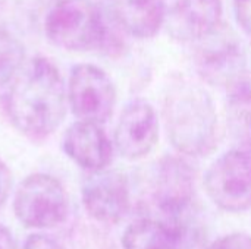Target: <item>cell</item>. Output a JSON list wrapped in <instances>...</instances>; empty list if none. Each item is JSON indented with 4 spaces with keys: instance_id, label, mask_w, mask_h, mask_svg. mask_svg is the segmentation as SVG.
I'll list each match as a JSON object with an SVG mask.
<instances>
[{
    "instance_id": "cell-1",
    "label": "cell",
    "mask_w": 251,
    "mask_h": 249,
    "mask_svg": "<svg viewBox=\"0 0 251 249\" xmlns=\"http://www.w3.org/2000/svg\"><path fill=\"white\" fill-rule=\"evenodd\" d=\"M68 92L59 69L46 57L29 60L4 98L9 120L31 141L47 139L66 116Z\"/></svg>"
},
{
    "instance_id": "cell-2",
    "label": "cell",
    "mask_w": 251,
    "mask_h": 249,
    "mask_svg": "<svg viewBox=\"0 0 251 249\" xmlns=\"http://www.w3.org/2000/svg\"><path fill=\"white\" fill-rule=\"evenodd\" d=\"M163 117L172 147L191 157L210 154L218 144V114L212 97L199 85H174L163 104Z\"/></svg>"
},
{
    "instance_id": "cell-3",
    "label": "cell",
    "mask_w": 251,
    "mask_h": 249,
    "mask_svg": "<svg viewBox=\"0 0 251 249\" xmlns=\"http://www.w3.org/2000/svg\"><path fill=\"white\" fill-rule=\"evenodd\" d=\"M47 38L69 51H91L104 47L107 25L93 0H57L44 21Z\"/></svg>"
},
{
    "instance_id": "cell-4",
    "label": "cell",
    "mask_w": 251,
    "mask_h": 249,
    "mask_svg": "<svg viewBox=\"0 0 251 249\" xmlns=\"http://www.w3.org/2000/svg\"><path fill=\"white\" fill-rule=\"evenodd\" d=\"M13 211L16 219L28 229H53L68 219L66 191L50 175H29L16 189Z\"/></svg>"
},
{
    "instance_id": "cell-5",
    "label": "cell",
    "mask_w": 251,
    "mask_h": 249,
    "mask_svg": "<svg viewBox=\"0 0 251 249\" xmlns=\"http://www.w3.org/2000/svg\"><path fill=\"white\" fill-rule=\"evenodd\" d=\"M204 188L215 205L228 213L251 207V150L235 148L216 158L204 176Z\"/></svg>"
},
{
    "instance_id": "cell-6",
    "label": "cell",
    "mask_w": 251,
    "mask_h": 249,
    "mask_svg": "<svg viewBox=\"0 0 251 249\" xmlns=\"http://www.w3.org/2000/svg\"><path fill=\"white\" fill-rule=\"evenodd\" d=\"M68 104L78 120L106 123L115 110L116 90L109 75L96 65L72 68L68 82Z\"/></svg>"
},
{
    "instance_id": "cell-7",
    "label": "cell",
    "mask_w": 251,
    "mask_h": 249,
    "mask_svg": "<svg viewBox=\"0 0 251 249\" xmlns=\"http://www.w3.org/2000/svg\"><path fill=\"white\" fill-rule=\"evenodd\" d=\"M197 43L194 62L203 79L212 85L229 88L244 79L246 51L229 28L221 25Z\"/></svg>"
},
{
    "instance_id": "cell-8",
    "label": "cell",
    "mask_w": 251,
    "mask_h": 249,
    "mask_svg": "<svg viewBox=\"0 0 251 249\" xmlns=\"http://www.w3.org/2000/svg\"><path fill=\"white\" fill-rule=\"evenodd\" d=\"M82 203L96 222L115 225L121 222L131 205V191L126 176L119 170L91 172L82 182Z\"/></svg>"
},
{
    "instance_id": "cell-9",
    "label": "cell",
    "mask_w": 251,
    "mask_h": 249,
    "mask_svg": "<svg viewBox=\"0 0 251 249\" xmlns=\"http://www.w3.org/2000/svg\"><path fill=\"white\" fill-rule=\"evenodd\" d=\"M163 26L179 41H200L221 26L222 0H162Z\"/></svg>"
},
{
    "instance_id": "cell-10",
    "label": "cell",
    "mask_w": 251,
    "mask_h": 249,
    "mask_svg": "<svg viewBox=\"0 0 251 249\" xmlns=\"http://www.w3.org/2000/svg\"><path fill=\"white\" fill-rule=\"evenodd\" d=\"M159 139L156 112L146 100H134L122 110L116 129L115 145L126 160H140L150 154Z\"/></svg>"
},
{
    "instance_id": "cell-11",
    "label": "cell",
    "mask_w": 251,
    "mask_h": 249,
    "mask_svg": "<svg viewBox=\"0 0 251 249\" xmlns=\"http://www.w3.org/2000/svg\"><path fill=\"white\" fill-rule=\"evenodd\" d=\"M194 197V176L185 161L176 157L163 158L156 169L153 200L159 211L169 219H178Z\"/></svg>"
},
{
    "instance_id": "cell-12",
    "label": "cell",
    "mask_w": 251,
    "mask_h": 249,
    "mask_svg": "<svg viewBox=\"0 0 251 249\" xmlns=\"http://www.w3.org/2000/svg\"><path fill=\"white\" fill-rule=\"evenodd\" d=\"M66 156L79 167L91 172L107 169L113 157V145L100 125L78 120L63 135Z\"/></svg>"
},
{
    "instance_id": "cell-13",
    "label": "cell",
    "mask_w": 251,
    "mask_h": 249,
    "mask_svg": "<svg viewBox=\"0 0 251 249\" xmlns=\"http://www.w3.org/2000/svg\"><path fill=\"white\" fill-rule=\"evenodd\" d=\"M119 25L137 38H151L163 26L162 0H110Z\"/></svg>"
},
{
    "instance_id": "cell-14",
    "label": "cell",
    "mask_w": 251,
    "mask_h": 249,
    "mask_svg": "<svg viewBox=\"0 0 251 249\" xmlns=\"http://www.w3.org/2000/svg\"><path fill=\"white\" fill-rule=\"evenodd\" d=\"M182 232L174 223L141 219L126 227L124 249H182Z\"/></svg>"
},
{
    "instance_id": "cell-15",
    "label": "cell",
    "mask_w": 251,
    "mask_h": 249,
    "mask_svg": "<svg viewBox=\"0 0 251 249\" xmlns=\"http://www.w3.org/2000/svg\"><path fill=\"white\" fill-rule=\"evenodd\" d=\"M228 114L232 134L241 142V148L251 150V84L246 79L231 88Z\"/></svg>"
},
{
    "instance_id": "cell-16",
    "label": "cell",
    "mask_w": 251,
    "mask_h": 249,
    "mask_svg": "<svg viewBox=\"0 0 251 249\" xmlns=\"http://www.w3.org/2000/svg\"><path fill=\"white\" fill-rule=\"evenodd\" d=\"M25 47L10 32L0 31V87L12 82L24 68Z\"/></svg>"
},
{
    "instance_id": "cell-17",
    "label": "cell",
    "mask_w": 251,
    "mask_h": 249,
    "mask_svg": "<svg viewBox=\"0 0 251 249\" xmlns=\"http://www.w3.org/2000/svg\"><path fill=\"white\" fill-rule=\"evenodd\" d=\"M204 249H251V236L246 233H229L225 235Z\"/></svg>"
},
{
    "instance_id": "cell-18",
    "label": "cell",
    "mask_w": 251,
    "mask_h": 249,
    "mask_svg": "<svg viewBox=\"0 0 251 249\" xmlns=\"http://www.w3.org/2000/svg\"><path fill=\"white\" fill-rule=\"evenodd\" d=\"M22 249H66L63 245H60L57 241H54V239H51V238H49V236H46V235H40V233H37V235H31L26 241H25V244H24V247Z\"/></svg>"
},
{
    "instance_id": "cell-19",
    "label": "cell",
    "mask_w": 251,
    "mask_h": 249,
    "mask_svg": "<svg viewBox=\"0 0 251 249\" xmlns=\"http://www.w3.org/2000/svg\"><path fill=\"white\" fill-rule=\"evenodd\" d=\"M234 10L243 29L251 35V0H234Z\"/></svg>"
},
{
    "instance_id": "cell-20",
    "label": "cell",
    "mask_w": 251,
    "mask_h": 249,
    "mask_svg": "<svg viewBox=\"0 0 251 249\" xmlns=\"http://www.w3.org/2000/svg\"><path fill=\"white\" fill-rule=\"evenodd\" d=\"M12 189V173L9 167L0 160V210L6 204Z\"/></svg>"
},
{
    "instance_id": "cell-21",
    "label": "cell",
    "mask_w": 251,
    "mask_h": 249,
    "mask_svg": "<svg viewBox=\"0 0 251 249\" xmlns=\"http://www.w3.org/2000/svg\"><path fill=\"white\" fill-rule=\"evenodd\" d=\"M0 249H18L10 230L3 225H0Z\"/></svg>"
}]
</instances>
